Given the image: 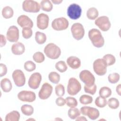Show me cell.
<instances>
[{
  "label": "cell",
  "mask_w": 121,
  "mask_h": 121,
  "mask_svg": "<svg viewBox=\"0 0 121 121\" xmlns=\"http://www.w3.org/2000/svg\"><path fill=\"white\" fill-rule=\"evenodd\" d=\"M80 111L78 108L75 107L70 108L68 111V116L72 120H75L78 117L80 116Z\"/></svg>",
  "instance_id": "f1b7e54d"
},
{
  "label": "cell",
  "mask_w": 121,
  "mask_h": 121,
  "mask_svg": "<svg viewBox=\"0 0 121 121\" xmlns=\"http://www.w3.org/2000/svg\"><path fill=\"white\" fill-rule=\"evenodd\" d=\"M11 51L12 53L15 55H21L23 54L25 51V45L23 43L17 42L12 45Z\"/></svg>",
  "instance_id": "ffe728a7"
},
{
  "label": "cell",
  "mask_w": 121,
  "mask_h": 121,
  "mask_svg": "<svg viewBox=\"0 0 121 121\" xmlns=\"http://www.w3.org/2000/svg\"><path fill=\"white\" fill-rule=\"evenodd\" d=\"M17 98L22 102L32 103L35 100L36 95L33 91L23 90L18 93Z\"/></svg>",
  "instance_id": "4fadbf2b"
},
{
  "label": "cell",
  "mask_w": 121,
  "mask_h": 121,
  "mask_svg": "<svg viewBox=\"0 0 121 121\" xmlns=\"http://www.w3.org/2000/svg\"><path fill=\"white\" fill-rule=\"evenodd\" d=\"M69 25L67 18L64 17H58L54 19L52 23V28L56 31H62L66 29Z\"/></svg>",
  "instance_id": "9c48e42d"
},
{
  "label": "cell",
  "mask_w": 121,
  "mask_h": 121,
  "mask_svg": "<svg viewBox=\"0 0 121 121\" xmlns=\"http://www.w3.org/2000/svg\"><path fill=\"white\" fill-rule=\"evenodd\" d=\"M33 107L29 104H24L21 107V111L23 114L26 116H31L34 113Z\"/></svg>",
  "instance_id": "4316f807"
},
{
  "label": "cell",
  "mask_w": 121,
  "mask_h": 121,
  "mask_svg": "<svg viewBox=\"0 0 121 121\" xmlns=\"http://www.w3.org/2000/svg\"><path fill=\"white\" fill-rule=\"evenodd\" d=\"M99 94L101 97L107 98L112 95V90L107 86H103L100 89Z\"/></svg>",
  "instance_id": "83f0119b"
},
{
  "label": "cell",
  "mask_w": 121,
  "mask_h": 121,
  "mask_svg": "<svg viewBox=\"0 0 121 121\" xmlns=\"http://www.w3.org/2000/svg\"><path fill=\"white\" fill-rule=\"evenodd\" d=\"M73 38L77 40L82 39L85 35V29L83 26L79 23L73 24L70 28Z\"/></svg>",
  "instance_id": "ba28073f"
},
{
  "label": "cell",
  "mask_w": 121,
  "mask_h": 121,
  "mask_svg": "<svg viewBox=\"0 0 121 121\" xmlns=\"http://www.w3.org/2000/svg\"><path fill=\"white\" fill-rule=\"evenodd\" d=\"M24 67L25 69L27 71L31 72L35 69L36 65L32 61L28 60L25 62Z\"/></svg>",
  "instance_id": "f35d334b"
},
{
  "label": "cell",
  "mask_w": 121,
  "mask_h": 121,
  "mask_svg": "<svg viewBox=\"0 0 121 121\" xmlns=\"http://www.w3.org/2000/svg\"><path fill=\"white\" fill-rule=\"evenodd\" d=\"M88 37L93 45L96 48H101L104 44V39L101 32L97 29H90L88 32Z\"/></svg>",
  "instance_id": "6da1fadb"
},
{
  "label": "cell",
  "mask_w": 121,
  "mask_h": 121,
  "mask_svg": "<svg viewBox=\"0 0 121 121\" xmlns=\"http://www.w3.org/2000/svg\"><path fill=\"white\" fill-rule=\"evenodd\" d=\"M108 106L112 109H116L118 108L120 105L119 100L114 97H111L107 101Z\"/></svg>",
  "instance_id": "4dcf8cb0"
},
{
  "label": "cell",
  "mask_w": 121,
  "mask_h": 121,
  "mask_svg": "<svg viewBox=\"0 0 121 121\" xmlns=\"http://www.w3.org/2000/svg\"><path fill=\"white\" fill-rule=\"evenodd\" d=\"M55 103L58 106H63L66 104V100L61 96H59L56 99Z\"/></svg>",
  "instance_id": "7bdbcfd3"
},
{
  "label": "cell",
  "mask_w": 121,
  "mask_h": 121,
  "mask_svg": "<svg viewBox=\"0 0 121 121\" xmlns=\"http://www.w3.org/2000/svg\"><path fill=\"white\" fill-rule=\"evenodd\" d=\"M67 63L68 66L72 69H77L80 67V60L77 57L71 56L67 59Z\"/></svg>",
  "instance_id": "d6986e66"
},
{
  "label": "cell",
  "mask_w": 121,
  "mask_h": 121,
  "mask_svg": "<svg viewBox=\"0 0 121 121\" xmlns=\"http://www.w3.org/2000/svg\"><path fill=\"white\" fill-rule=\"evenodd\" d=\"M29 120H33V121H35V119H28V120H27V121H29Z\"/></svg>",
  "instance_id": "681fc988"
},
{
  "label": "cell",
  "mask_w": 121,
  "mask_h": 121,
  "mask_svg": "<svg viewBox=\"0 0 121 121\" xmlns=\"http://www.w3.org/2000/svg\"><path fill=\"white\" fill-rule=\"evenodd\" d=\"M93 97L89 95H83L79 98V102L83 104H90L93 102Z\"/></svg>",
  "instance_id": "e575fe53"
},
{
  "label": "cell",
  "mask_w": 121,
  "mask_h": 121,
  "mask_svg": "<svg viewBox=\"0 0 121 121\" xmlns=\"http://www.w3.org/2000/svg\"><path fill=\"white\" fill-rule=\"evenodd\" d=\"M0 87L4 92L8 93L11 91L12 88V83L8 78H4L0 81Z\"/></svg>",
  "instance_id": "44dd1931"
},
{
  "label": "cell",
  "mask_w": 121,
  "mask_h": 121,
  "mask_svg": "<svg viewBox=\"0 0 121 121\" xmlns=\"http://www.w3.org/2000/svg\"><path fill=\"white\" fill-rule=\"evenodd\" d=\"M95 23L100 30L104 32L109 30L111 26L109 18L106 16H100L97 17L95 19Z\"/></svg>",
  "instance_id": "8fae6325"
},
{
  "label": "cell",
  "mask_w": 121,
  "mask_h": 121,
  "mask_svg": "<svg viewBox=\"0 0 121 121\" xmlns=\"http://www.w3.org/2000/svg\"><path fill=\"white\" fill-rule=\"evenodd\" d=\"M12 77L16 86L21 87L25 84L26 77L24 72L21 70H15L12 73Z\"/></svg>",
  "instance_id": "7c38bea8"
},
{
  "label": "cell",
  "mask_w": 121,
  "mask_h": 121,
  "mask_svg": "<svg viewBox=\"0 0 121 121\" xmlns=\"http://www.w3.org/2000/svg\"><path fill=\"white\" fill-rule=\"evenodd\" d=\"M116 91L119 95H121V85L120 84L117 86L116 88Z\"/></svg>",
  "instance_id": "bcb514c9"
},
{
  "label": "cell",
  "mask_w": 121,
  "mask_h": 121,
  "mask_svg": "<svg viewBox=\"0 0 121 121\" xmlns=\"http://www.w3.org/2000/svg\"><path fill=\"white\" fill-rule=\"evenodd\" d=\"M55 92L56 95L58 96H62L65 94V87L64 86L61 84H58L55 86Z\"/></svg>",
  "instance_id": "ab89813d"
},
{
  "label": "cell",
  "mask_w": 121,
  "mask_h": 121,
  "mask_svg": "<svg viewBox=\"0 0 121 121\" xmlns=\"http://www.w3.org/2000/svg\"><path fill=\"white\" fill-rule=\"evenodd\" d=\"M20 115L17 111H12L8 113L5 116V121H18Z\"/></svg>",
  "instance_id": "7402d4cb"
},
{
  "label": "cell",
  "mask_w": 121,
  "mask_h": 121,
  "mask_svg": "<svg viewBox=\"0 0 121 121\" xmlns=\"http://www.w3.org/2000/svg\"><path fill=\"white\" fill-rule=\"evenodd\" d=\"M33 59L35 62L40 63L44 61L45 60V56L42 52H37L33 54Z\"/></svg>",
  "instance_id": "836d02e7"
},
{
  "label": "cell",
  "mask_w": 121,
  "mask_h": 121,
  "mask_svg": "<svg viewBox=\"0 0 121 121\" xmlns=\"http://www.w3.org/2000/svg\"><path fill=\"white\" fill-rule=\"evenodd\" d=\"M65 100L67 105L70 108H74L78 105V101L77 99L73 97H67Z\"/></svg>",
  "instance_id": "8d00e7d4"
},
{
  "label": "cell",
  "mask_w": 121,
  "mask_h": 121,
  "mask_svg": "<svg viewBox=\"0 0 121 121\" xmlns=\"http://www.w3.org/2000/svg\"><path fill=\"white\" fill-rule=\"evenodd\" d=\"M47 39L46 35L42 32L37 31L35 34V40L39 44H43L46 42Z\"/></svg>",
  "instance_id": "484cf974"
},
{
  "label": "cell",
  "mask_w": 121,
  "mask_h": 121,
  "mask_svg": "<svg viewBox=\"0 0 121 121\" xmlns=\"http://www.w3.org/2000/svg\"><path fill=\"white\" fill-rule=\"evenodd\" d=\"M93 69L95 72L98 76L105 75L107 71V63L105 60L99 58L95 60L93 62Z\"/></svg>",
  "instance_id": "277c9868"
},
{
  "label": "cell",
  "mask_w": 121,
  "mask_h": 121,
  "mask_svg": "<svg viewBox=\"0 0 121 121\" xmlns=\"http://www.w3.org/2000/svg\"><path fill=\"white\" fill-rule=\"evenodd\" d=\"M49 80L54 84H58L60 80V75L55 71H52L48 75Z\"/></svg>",
  "instance_id": "f546056e"
},
{
  "label": "cell",
  "mask_w": 121,
  "mask_h": 121,
  "mask_svg": "<svg viewBox=\"0 0 121 121\" xmlns=\"http://www.w3.org/2000/svg\"><path fill=\"white\" fill-rule=\"evenodd\" d=\"M49 17L44 13L39 14L36 18V25L37 27L41 30L46 29L49 25Z\"/></svg>",
  "instance_id": "e0dca14e"
},
{
  "label": "cell",
  "mask_w": 121,
  "mask_h": 121,
  "mask_svg": "<svg viewBox=\"0 0 121 121\" xmlns=\"http://www.w3.org/2000/svg\"><path fill=\"white\" fill-rule=\"evenodd\" d=\"M120 78V76L118 73H112L110 74L108 77V80L110 83L115 84L117 83Z\"/></svg>",
  "instance_id": "74e56055"
},
{
  "label": "cell",
  "mask_w": 121,
  "mask_h": 121,
  "mask_svg": "<svg viewBox=\"0 0 121 121\" xmlns=\"http://www.w3.org/2000/svg\"><path fill=\"white\" fill-rule=\"evenodd\" d=\"M81 13L82 9L81 7L76 3L70 4L67 9V15L72 20L78 19L81 16Z\"/></svg>",
  "instance_id": "52a82bcc"
},
{
  "label": "cell",
  "mask_w": 121,
  "mask_h": 121,
  "mask_svg": "<svg viewBox=\"0 0 121 121\" xmlns=\"http://www.w3.org/2000/svg\"><path fill=\"white\" fill-rule=\"evenodd\" d=\"M81 89V85L78 80L75 78H70L68 81L67 91L70 95H76Z\"/></svg>",
  "instance_id": "3957f363"
},
{
  "label": "cell",
  "mask_w": 121,
  "mask_h": 121,
  "mask_svg": "<svg viewBox=\"0 0 121 121\" xmlns=\"http://www.w3.org/2000/svg\"><path fill=\"white\" fill-rule=\"evenodd\" d=\"M95 103L96 106L97 107L99 108H104L107 105V101L106 98L102 97L99 96L96 98Z\"/></svg>",
  "instance_id": "d590c367"
},
{
  "label": "cell",
  "mask_w": 121,
  "mask_h": 121,
  "mask_svg": "<svg viewBox=\"0 0 121 121\" xmlns=\"http://www.w3.org/2000/svg\"><path fill=\"white\" fill-rule=\"evenodd\" d=\"M76 121H87V119H86V118L84 116H79L76 119Z\"/></svg>",
  "instance_id": "7dc6e473"
},
{
  "label": "cell",
  "mask_w": 121,
  "mask_h": 121,
  "mask_svg": "<svg viewBox=\"0 0 121 121\" xmlns=\"http://www.w3.org/2000/svg\"><path fill=\"white\" fill-rule=\"evenodd\" d=\"M23 37L26 39L30 38L33 35V31L31 28L24 27L22 30Z\"/></svg>",
  "instance_id": "60d3db41"
},
{
  "label": "cell",
  "mask_w": 121,
  "mask_h": 121,
  "mask_svg": "<svg viewBox=\"0 0 121 121\" xmlns=\"http://www.w3.org/2000/svg\"><path fill=\"white\" fill-rule=\"evenodd\" d=\"M53 90L52 86L47 82L44 83L42 86L39 93L38 96L42 100L48 99L51 95Z\"/></svg>",
  "instance_id": "9a60e30c"
},
{
  "label": "cell",
  "mask_w": 121,
  "mask_h": 121,
  "mask_svg": "<svg viewBox=\"0 0 121 121\" xmlns=\"http://www.w3.org/2000/svg\"><path fill=\"white\" fill-rule=\"evenodd\" d=\"M19 31L15 26H10L6 33V38L10 42H17L19 39Z\"/></svg>",
  "instance_id": "5bb4252c"
},
{
  "label": "cell",
  "mask_w": 121,
  "mask_h": 121,
  "mask_svg": "<svg viewBox=\"0 0 121 121\" xmlns=\"http://www.w3.org/2000/svg\"><path fill=\"white\" fill-rule=\"evenodd\" d=\"M41 9L46 12H50L53 8L52 4L49 0H42L40 3Z\"/></svg>",
  "instance_id": "cb8c5ba5"
},
{
  "label": "cell",
  "mask_w": 121,
  "mask_h": 121,
  "mask_svg": "<svg viewBox=\"0 0 121 121\" xmlns=\"http://www.w3.org/2000/svg\"><path fill=\"white\" fill-rule=\"evenodd\" d=\"M17 24L22 28L30 27L32 28L33 26V21L27 16L22 15L19 16L17 19Z\"/></svg>",
  "instance_id": "ac0fdd59"
},
{
  "label": "cell",
  "mask_w": 121,
  "mask_h": 121,
  "mask_svg": "<svg viewBox=\"0 0 121 121\" xmlns=\"http://www.w3.org/2000/svg\"><path fill=\"white\" fill-rule=\"evenodd\" d=\"M56 69L61 73H63L65 72L67 69L68 67L66 63L64 61H58L55 65Z\"/></svg>",
  "instance_id": "1f68e13d"
},
{
  "label": "cell",
  "mask_w": 121,
  "mask_h": 121,
  "mask_svg": "<svg viewBox=\"0 0 121 121\" xmlns=\"http://www.w3.org/2000/svg\"><path fill=\"white\" fill-rule=\"evenodd\" d=\"M99 12L97 9L95 7H91L88 9L86 12V16L90 20H95L98 17Z\"/></svg>",
  "instance_id": "603a6c76"
},
{
  "label": "cell",
  "mask_w": 121,
  "mask_h": 121,
  "mask_svg": "<svg viewBox=\"0 0 121 121\" xmlns=\"http://www.w3.org/2000/svg\"><path fill=\"white\" fill-rule=\"evenodd\" d=\"M6 43V38L3 35H0V47H2L5 45Z\"/></svg>",
  "instance_id": "f6af8a7d"
},
{
  "label": "cell",
  "mask_w": 121,
  "mask_h": 121,
  "mask_svg": "<svg viewBox=\"0 0 121 121\" xmlns=\"http://www.w3.org/2000/svg\"><path fill=\"white\" fill-rule=\"evenodd\" d=\"M84 91L86 93L90 94L92 95H94L96 93L97 86L95 84L94 85H93V86H88L85 85L84 87Z\"/></svg>",
  "instance_id": "b9f144b4"
},
{
  "label": "cell",
  "mask_w": 121,
  "mask_h": 121,
  "mask_svg": "<svg viewBox=\"0 0 121 121\" xmlns=\"http://www.w3.org/2000/svg\"><path fill=\"white\" fill-rule=\"evenodd\" d=\"M103 59L105 60L107 66H110L113 65L116 61L115 57L114 55L111 54H106L104 55L103 56Z\"/></svg>",
  "instance_id": "d6a6232c"
},
{
  "label": "cell",
  "mask_w": 121,
  "mask_h": 121,
  "mask_svg": "<svg viewBox=\"0 0 121 121\" xmlns=\"http://www.w3.org/2000/svg\"><path fill=\"white\" fill-rule=\"evenodd\" d=\"M51 1L54 4H59L61 3L63 0H52Z\"/></svg>",
  "instance_id": "c3c4849f"
},
{
  "label": "cell",
  "mask_w": 121,
  "mask_h": 121,
  "mask_svg": "<svg viewBox=\"0 0 121 121\" xmlns=\"http://www.w3.org/2000/svg\"><path fill=\"white\" fill-rule=\"evenodd\" d=\"M43 51L48 58L53 60L59 58L61 54V50L60 48L53 43L47 44L45 46Z\"/></svg>",
  "instance_id": "7a4b0ae2"
},
{
  "label": "cell",
  "mask_w": 121,
  "mask_h": 121,
  "mask_svg": "<svg viewBox=\"0 0 121 121\" xmlns=\"http://www.w3.org/2000/svg\"><path fill=\"white\" fill-rule=\"evenodd\" d=\"M0 77H2L5 76L7 73V68L5 64L3 63L0 64Z\"/></svg>",
  "instance_id": "ee69618b"
},
{
  "label": "cell",
  "mask_w": 121,
  "mask_h": 121,
  "mask_svg": "<svg viewBox=\"0 0 121 121\" xmlns=\"http://www.w3.org/2000/svg\"><path fill=\"white\" fill-rule=\"evenodd\" d=\"M80 112L84 115L87 116L92 120H96L100 115L99 110L94 107L83 106L80 108Z\"/></svg>",
  "instance_id": "30bf717a"
},
{
  "label": "cell",
  "mask_w": 121,
  "mask_h": 121,
  "mask_svg": "<svg viewBox=\"0 0 121 121\" xmlns=\"http://www.w3.org/2000/svg\"><path fill=\"white\" fill-rule=\"evenodd\" d=\"M14 14V11L12 8L9 6L4 7L2 10V17L6 18L9 19L12 17Z\"/></svg>",
  "instance_id": "d4e9b609"
},
{
  "label": "cell",
  "mask_w": 121,
  "mask_h": 121,
  "mask_svg": "<svg viewBox=\"0 0 121 121\" xmlns=\"http://www.w3.org/2000/svg\"><path fill=\"white\" fill-rule=\"evenodd\" d=\"M80 79L85 84V85L90 86L95 84V77L94 75L88 70H82L79 73Z\"/></svg>",
  "instance_id": "8992f818"
},
{
  "label": "cell",
  "mask_w": 121,
  "mask_h": 121,
  "mask_svg": "<svg viewBox=\"0 0 121 121\" xmlns=\"http://www.w3.org/2000/svg\"><path fill=\"white\" fill-rule=\"evenodd\" d=\"M23 9L27 12L37 13L41 9L40 4L33 0H25L22 3Z\"/></svg>",
  "instance_id": "5b68a950"
},
{
  "label": "cell",
  "mask_w": 121,
  "mask_h": 121,
  "mask_svg": "<svg viewBox=\"0 0 121 121\" xmlns=\"http://www.w3.org/2000/svg\"><path fill=\"white\" fill-rule=\"evenodd\" d=\"M42 79V75L40 73L35 72L29 77L28 85L31 88L33 89H36L39 87Z\"/></svg>",
  "instance_id": "2e32d148"
}]
</instances>
